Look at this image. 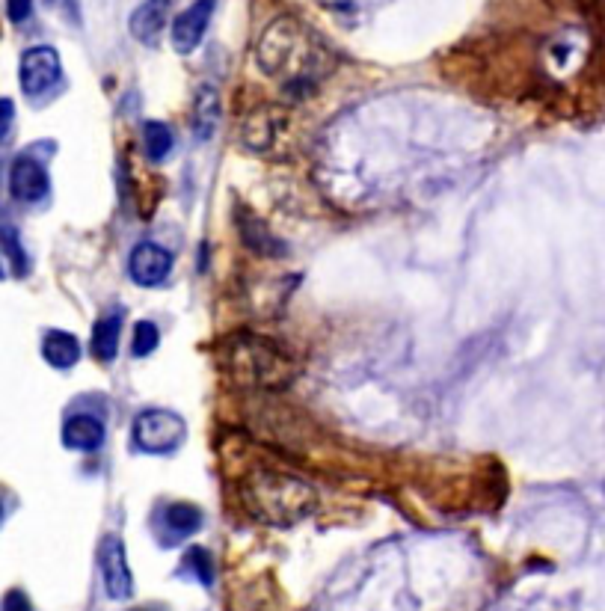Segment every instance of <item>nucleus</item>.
<instances>
[{"mask_svg": "<svg viewBox=\"0 0 605 611\" xmlns=\"http://www.w3.org/2000/svg\"><path fill=\"white\" fill-rule=\"evenodd\" d=\"M30 12H33V0H6V15H9V21L21 24V21L30 18Z\"/></svg>", "mask_w": 605, "mask_h": 611, "instance_id": "412c9836", "label": "nucleus"}, {"mask_svg": "<svg viewBox=\"0 0 605 611\" xmlns=\"http://www.w3.org/2000/svg\"><path fill=\"white\" fill-rule=\"evenodd\" d=\"M101 442H104V425H101V419H95V416L78 413V416H72V419L63 425V445H66V448L95 451V448H101Z\"/></svg>", "mask_w": 605, "mask_h": 611, "instance_id": "9b49d317", "label": "nucleus"}, {"mask_svg": "<svg viewBox=\"0 0 605 611\" xmlns=\"http://www.w3.org/2000/svg\"><path fill=\"white\" fill-rule=\"evenodd\" d=\"M42 356L51 368L69 371L81 359V342H78V336H72L66 330H48L42 339Z\"/></svg>", "mask_w": 605, "mask_h": 611, "instance_id": "9d476101", "label": "nucleus"}, {"mask_svg": "<svg viewBox=\"0 0 605 611\" xmlns=\"http://www.w3.org/2000/svg\"><path fill=\"white\" fill-rule=\"evenodd\" d=\"M217 0H196L190 3L173 21V48L178 54H193L208 30V21L214 15Z\"/></svg>", "mask_w": 605, "mask_h": 611, "instance_id": "0eeeda50", "label": "nucleus"}, {"mask_svg": "<svg viewBox=\"0 0 605 611\" xmlns=\"http://www.w3.org/2000/svg\"><path fill=\"white\" fill-rule=\"evenodd\" d=\"M0 520H3V505H0Z\"/></svg>", "mask_w": 605, "mask_h": 611, "instance_id": "b1692460", "label": "nucleus"}, {"mask_svg": "<svg viewBox=\"0 0 605 611\" xmlns=\"http://www.w3.org/2000/svg\"><path fill=\"white\" fill-rule=\"evenodd\" d=\"M202 511L196 505H184V502H175V505H167L161 511V528L167 534V543H175L181 537H190L202 528Z\"/></svg>", "mask_w": 605, "mask_h": 611, "instance_id": "f8f14e48", "label": "nucleus"}, {"mask_svg": "<svg viewBox=\"0 0 605 611\" xmlns=\"http://www.w3.org/2000/svg\"><path fill=\"white\" fill-rule=\"evenodd\" d=\"M98 564H101V576H104V591L110 600H128L134 594V576L128 567V555L119 537H104L101 549H98Z\"/></svg>", "mask_w": 605, "mask_h": 611, "instance_id": "39448f33", "label": "nucleus"}, {"mask_svg": "<svg viewBox=\"0 0 605 611\" xmlns=\"http://www.w3.org/2000/svg\"><path fill=\"white\" fill-rule=\"evenodd\" d=\"M217 125H220V95L214 87H202L193 101V134L199 140H208L214 137Z\"/></svg>", "mask_w": 605, "mask_h": 611, "instance_id": "4468645a", "label": "nucleus"}, {"mask_svg": "<svg viewBox=\"0 0 605 611\" xmlns=\"http://www.w3.org/2000/svg\"><path fill=\"white\" fill-rule=\"evenodd\" d=\"M226 368L235 383L241 386H264V389H279L291 383L294 377V359L273 345L270 339L261 336H235L226 342Z\"/></svg>", "mask_w": 605, "mask_h": 611, "instance_id": "f03ea898", "label": "nucleus"}, {"mask_svg": "<svg viewBox=\"0 0 605 611\" xmlns=\"http://www.w3.org/2000/svg\"><path fill=\"white\" fill-rule=\"evenodd\" d=\"M0 611H33V603L27 600V594L24 591H9L6 597H3V606H0Z\"/></svg>", "mask_w": 605, "mask_h": 611, "instance_id": "4be33fe9", "label": "nucleus"}, {"mask_svg": "<svg viewBox=\"0 0 605 611\" xmlns=\"http://www.w3.org/2000/svg\"><path fill=\"white\" fill-rule=\"evenodd\" d=\"M45 3H48V6H57L69 21H75V24L81 21V0H45Z\"/></svg>", "mask_w": 605, "mask_h": 611, "instance_id": "5701e85b", "label": "nucleus"}, {"mask_svg": "<svg viewBox=\"0 0 605 611\" xmlns=\"http://www.w3.org/2000/svg\"><path fill=\"white\" fill-rule=\"evenodd\" d=\"M170 273H173V253L155 241L137 244L128 256V276L143 288L161 285Z\"/></svg>", "mask_w": 605, "mask_h": 611, "instance_id": "423d86ee", "label": "nucleus"}, {"mask_svg": "<svg viewBox=\"0 0 605 611\" xmlns=\"http://www.w3.org/2000/svg\"><path fill=\"white\" fill-rule=\"evenodd\" d=\"M119 330H122V315H119V312H107V315H101V318L95 321L89 348H92V356H95L98 362H113V359H116Z\"/></svg>", "mask_w": 605, "mask_h": 611, "instance_id": "ddd939ff", "label": "nucleus"}, {"mask_svg": "<svg viewBox=\"0 0 605 611\" xmlns=\"http://www.w3.org/2000/svg\"><path fill=\"white\" fill-rule=\"evenodd\" d=\"M63 75L60 66V54L48 45H36L27 48L21 54V66H18V78H21V89L24 95H42L54 87Z\"/></svg>", "mask_w": 605, "mask_h": 611, "instance_id": "20e7f679", "label": "nucleus"}, {"mask_svg": "<svg viewBox=\"0 0 605 611\" xmlns=\"http://www.w3.org/2000/svg\"><path fill=\"white\" fill-rule=\"evenodd\" d=\"M134 611H155V609H134Z\"/></svg>", "mask_w": 605, "mask_h": 611, "instance_id": "393cba45", "label": "nucleus"}, {"mask_svg": "<svg viewBox=\"0 0 605 611\" xmlns=\"http://www.w3.org/2000/svg\"><path fill=\"white\" fill-rule=\"evenodd\" d=\"M170 9H173V0H146L143 6H137L131 15L134 39H140L143 45H158V39L167 27Z\"/></svg>", "mask_w": 605, "mask_h": 611, "instance_id": "1a4fd4ad", "label": "nucleus"}, {"mask_svg": "<svg viewBox=\"0 0 605 611\" xmlns=\"http://www.w3.org/2000/svg\"><path fill=\"white\" fill-rule=\"evenodd\" d=\"M181 570H184L187 576H193L199 585H211V582H214V564H211L208 549H202V546H193V549L184 552Z\"/></svg>", "mask_w": 605, "mask_h": 611, "instance_id": "f3484780", "label": "nucleus"}, {"mask_svg": "<svg viewBox=\"0 0 605 611\" xmlns=\"http://www.w3.org/2000/svg\"><path fill=\"white\" fill-rule=\"evenodd\" d=\"M238 493H241V505L256 520L270 525L297 523L315 508V490L306 481L273 469L250 472L241 481Z\"/></svg>", "mask_w": 605, "mask_h": 611, "instance_id": "f257e3e1", "label": "nucleus"}, {"mask_svg": "<svg viewBox=\"0 0 605 611\" xmlns=\"http://www.w3.org/2000/svg\"><path fill=\"white\" fill-rule=\"evenodd\" d=\"M0 250L6 253V259L12 264V273L15 276H24L27 273V253L21 247V238H18V229L15 226H0Z\"/></svg>", "mask_w": 605, "mask_h": 611, "instance_id": "a211bd4d", "label": "nucleus"}, {"mask_svg": "<svg viewBox=\"0 0 605 611\" xmlns=\"http://www.w3.org/2000/svg\"><path fill=\"white\" fill-rule=\"evenodd\" d=\"M0 276H3V270H0Z\"/></svg>", "mask_w": 605, "mask_h": 611, "instance_id": "a878e982", "label": "nucleus"}, {"mask_svg": "<svg viewBox=\"0 0 605 611\" xmlns=\"http://www.w3.org/2000/svg\"><path fill=\"white\" fill-rule=\"evenodd\" d=\"M238 232H241V238H244V244L253 250V253H261V256H279L282 250V244L267 232V226L261 223V220H256V217H250L244 208L238 211Z\"/></svg>", "mask_w": 605, "mask_h": 611, "instance_id": "2eb2a0df", "label": "nucleus"}, {"mask_svg": "<svg viewBox=\"0 0 605 611\" xmlns=\"http://www.w3.org/2000/svg\"><path fill=\"white\" fill-rule=\"evenodd\" d=\"M184 437L187 425L173 410H143L134 419V445L146 454H170Z\"/></svg>", "mask_w": 605, "mask_h": 611, "instance_id": "7ed1b4c3", "label": "nucleus"}, {"mask_svg": "<svg viewBox=\"0 0 605 611\" xmlns=\"http://www.w3.org/2000/svg\"><path fill=\"white\" fill-rule=\"evenodd\" d=\"M12 122H15V104L9 98H0V143H6V137L12 134Z\"/></svg>", "mask_w": 605, "mask_h": 611, "instance_id": "aec40b11", "label": "nucleus"}, {"mask_svg": "<svg viewBox=\"0 0 605 611\" xmlns=\"http://www.w3.org/2000/svg\"><path fill=\"white\" fill-rule=\"evenodd\" d=\"M175 137L170 131V125L164 122H146L143 125V149L149 161H164L173 152Z\"/></svg>", "mask_w": 605, "mask_h": 611, "instance_id": "dca6fc26", "label": "nucleus"}, {"mask_svg": "<svg viewBox=\"0 0 605 611\" xmlns=\"http://www.w3.org/2000/svg\"><path fill=\"white\" fill-rule=\"evenodd\" d=\"M51 190V181H48V173L45 167L36 161V158H15L12 167H9V193L18 199V202H39L45 199Z\"/></svg>", "mask_w": 605, "mask_h": 611, "instance_id": "6e6552de", "label": "nucleus"}, {"mask_svg": "<svg viewBox=\"0 0 605 611\" xmlns=\"http://www.w3.org/2000/svg\"><path fill=\"white\" fill-rule=\"evenodd\" d=\"M158 342H161V330H158L152 321H140V324L134 327L131 353H134V356H149V353H155Z\"/></svg>", "mask_w": 605, "mask_h": 611, "instance_id": "6ab92c4d", "label": "nucleus"}]
</instances>
